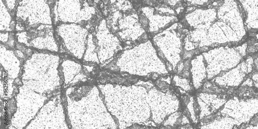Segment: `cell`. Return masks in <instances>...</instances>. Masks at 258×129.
Wrapping results in <instances>:
<instances>
[{
    "label": "cell",
    "mask_w": 258,
    "mask_h": 129,
    "mask_svg": "<svg viewBox=\"0 0 258 129\" xmlns=\"http://www.w3.org/2000/svg\"><path fill=\"white\" fill-rule=\"evenodd\" d=\"M115 114L125 125L141 123L150 117L147 90L141 86L118 87Z\"/></svg>",
    "instance_id": "obj_1"
},
{
    "label": "cell",
    "mask_w": 258,
    "mask_h": 129,
    "mask_svg": "<svg viewBox=\"0 0 258 129\" xmlns=\"http://www.w3.org/2000/svg\"><path fill=\"white\" fill-rule=\"evenodd\" d=\"M163 63L150 41L124 51L118 60L121 71L141 76L152 73H167Z\"/></svg>",
    "instance_id": "obj_2"
},
{
    "label": "cell",
    "mask_w": 258,
    "mask_h": 129,
    "mask_svg": "<svg viewBox=\"0 0 258 129\" xmlns=\"http://www.w3.org/2000/svg\"><path fill=\"white\" fill-rule=\"evenodd\" d=\"M148 101L152 110L154 120L157 123L163 122L168 115L178 108L179 102L175 96L166 95L154 88L149 91Z\"/></svg>",
    "instance_id": "obj_3"
},
{
    "label": "cell",
    "mask_w": 258,
    "mask_h": 129,
    "mask_svg": "<svg viewBox=\"0 0 258 129\" xmlns=\"http://www.w3.org/2000/svg\"><path fill=\"white\" fill-rule=\"evenodd\" d=\"M174 81H175L177 85L186 91L190 90V86L187 80L186 79L180 78L178 76L174 77Z\"/></svg>",
    "instance_id": "obj_4"
},
{
    "label": "cell",
    "mask_w": 258,
    "mask_h": 129,
    "mask_svg": "<svg viewBox=\"0 0 258 129\" xmlns=\"http://www.w3.org/2000/svg\"><path fill=\"white\" fill-rule=\"evenodd\" d=\"M181 115V113L178 112L171 115L167 118H166V120L164 121V125L175 126L178 118Z\"/></svg>",
    "instance_id": "obj_5"
}]
</instances>
